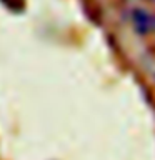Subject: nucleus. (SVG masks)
<instances>
[{"mask_svg":"<svg viewBox=\"0 0 155 160\" xmlns=\"http://www.w3.org/2000/svg\"><path fill=\"white\" fill-rule=\"evenodd\" d=\"M133 23L140 33H147L155 30V15L145 12V10H133Z\"/></svg>","mask_w":155,"mask_h":160,"instance_id":"obj_1","label":"nucleus"}]
</instances>
